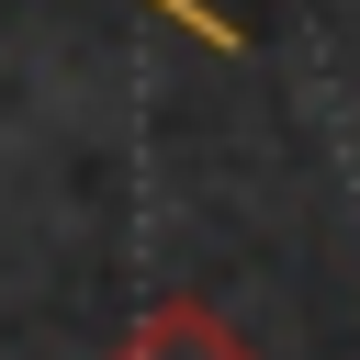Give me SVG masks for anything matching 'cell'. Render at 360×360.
I'll return each instance as SVG.
<instances>
[{
    "label": "cell",
    "mask_w": 360,
    "mask_h": 360,
    "mask_svg": "<svg viewBox=\"0 0 360 360\" xmlns=\"http://www.w3.org/2000/svg\"><path fill=\"white\" fill-rule=\"evenodd\" d=\"M101 360H270V349H248V338H236L202 292H169V304H146V315H135Z\"/></svg>",
    "instance_id": "cell-1"
}]
</instances>
